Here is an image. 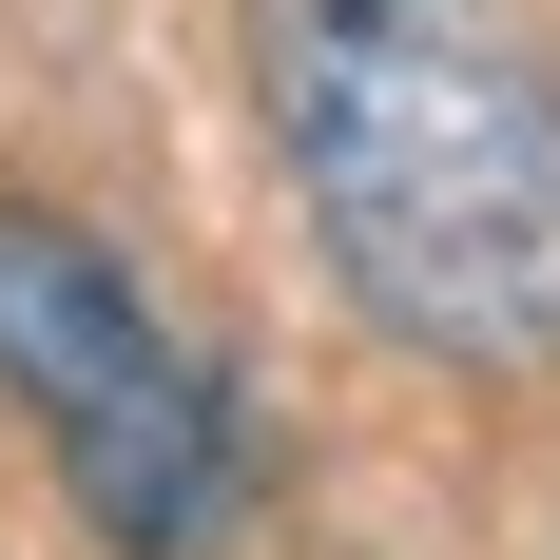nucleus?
Segmentation results:
<instances>
[{
  "label": "nucleus",
  "instance_id": "obj_1",
  "mask_svg": "<svg viewBox=\"0 0 560 560\" xmlns=\"http://www.w3.org/2000/svg\"><path fill=\"white\" fill-rule=\"evenodd\" d=\"M252 97L387 348L464 387L560 368V78L483 0H252Z\"/></svg>",
  "mask_w": 560,
  "mask_h": 560
},
{
  "label": "nucleus",
  "instance_id": "obj_2",
  "mask_svg": "<svg viewBox=\"0 0 560 560\" xmlns=\"http://www.w3.org/2000/svg\"><path fill=\"white\" fill-rule=\"evenodd\" d=\"M0 406L39 425V464L78 483L116 560H213L252 503V425H232L213 348L39 194H0Z\"/></svg>",
  "mask_w": 560,
  "mask_h": 560
}]
</instances>
